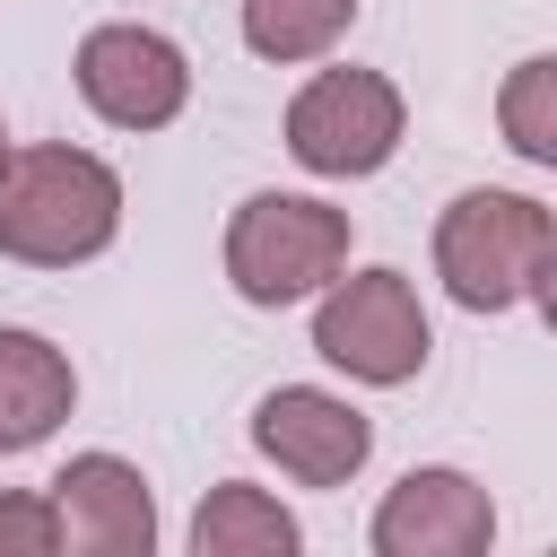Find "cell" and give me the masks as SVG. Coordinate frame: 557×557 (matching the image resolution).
Masks as SVG:
<instances>
[{
	"mask_svg": "<svg viewBox=\"0 0 557 557\" xmlns=\"http://www.w3.org/2000/svg\"><path fill=\"white\" fill-rule=\"evenodd\" d=\"M191 548H200V557H287V548H296V513H287L278 496L226 479V487L200 496V513H191Z\"/></svg>",
	"mask_w": 557,
	"mask_h": 557,
	"instance_id": "11",
	"label": "cell"
},
{
	"mask_svg": "<svg viewBox=\"0 0 557 557\" xmlns=\"http://www.w3.org/2000/svg\"><path fill=\"white\" fill-rule=\"evenodd\" d=\"M496 113H505V139H513L522 165H557V61H548V52H531V61L505 78Z\"/></svg>",
	"mask_w": 557,
	"mask_h": 557,
	"instance_id": "13",
	"label": "cell"
},
{
	"mask_svg": "<svg viewBox=\"0 0 557 557\" xmlns=\"http://www.w3.org/2000/svg\"><path fill=\"white\" fill-rule=\"evenodd\" d=\"M61 548L78 557H148L157 548V496L122 453H70L52 479Z\"/></svg>",
	"mask_w": 557,
	"mask_h": 557,
	"instance_id": "8",
	"label": "cell"
},
{
	"mask_svg": "<svg viewBox=\"0 0 557 557\" xmlns=\"http://www.w3.org/2000/svg\"><path fill=\"white\" fill-rule=\"evenodd\" d=\"M78 409V374L44 331L0 322V453H35L61 418Z\"/></svg>",
	"mask_w": 557,
	"mask_h": 557,
	"instance_id": "10",
	"label": "cell"
},
{
	"mask_svg": "<svg viewBox=\"0 0 557 557\" xmlns=\"http://www.w3.org/2000/svg\"><path fill=\"white\" fill-rule=\"evenodd\" d=\"M78 96H87V113L113 122V131H165V122L191 104V61H183L174 35L122 17V26H96V35L78 44Z\"/></svg>",
	"mask_w": 557,
	"mask_h": 557,
	"instance_id": "6",
	"label": "cell"
},
{
	"mask_svg": "<svg viewBox=\"0 0 557 557\" xmlns=\"http://www.w3.org/2000/svg\"><path fill=\"white\" fill-rule=\"evenodd\" d=\"M496 540V505L470 470H409L374 505V557H479Z\"/></svg>",
	"mask_w": 557,
	"mask_h": 557,
	"instance_id": "9",
	"label": "cell"
},
{
	"mask_svg": "<svg viewBox=\"0 0 557 557\" xmlns=\"http://www.w3.org/2000/svg\"><path fill=\"white\" fill-rule=\"evenodd\" d=\"M348 17H357V0H244V44L278 70H296V61H322L348 35Z\"/></svg>",
	"mask_w": 557,
	"mask_h": 557,
	"instance_id": "12",
	"label": "cell"
},
{
	"mask_svg": "<svg viewBox=\"0 0 557 557\" xmlns=\"http://www.w3.org/2000/svg\"><path fill=\"white\" fill-rule=\"evenodd\" d=\"M348 270V209L305 200V191H252L226 218V278L244 305L278 313L296 296H322Z\"/></svg>",
	"mask_w": 557,
	"mask_h": 557,
	"instance_id": "3",
	"label": "cell"
},
{
	"mask_svg": "<svg viewBox=\"0 0 557 557\" xmlns=\"http://www.w3.org/2000/svg\"><path fill=\"white\" fill-rule=\"evenodd\" d=\"M122 235V174L70 139L0 157V252L26 270H78Z\"/></svg>",
	"mask_w": 557,
	"mask_h": 557,
	"instance_id": "1",
	"label": "cell"
},
{
	"mask_svg": "<svg viewBox=\"0 0 557 557\" xmlns=\"http://www.w3.org/2000/svg\"><path fill=\"white\" fill-rule=\"evenodd\" d=\"M409 131V104L383 70H313L287 104V157L322 183H348V174H383L392 148Z\"/></svg>",
	"mask_w": 557,
	"mask_h": 557,
	"instance_id": "5",
	"label": "cell"
},
{
	"mask_svg": "<svg viewBox=\"0 0 557 557\" xmlns=\"http://www.w3.org/2000/svg\"><path fill=\"white\" fill-rule=\"evenodd\" d=\"M0 157H9V131H0Z\"/></svg>",
	"mask_w": 557,
	"mask_h": 557,
	"instance_id": "15",
	"label": "cell"
},
{
	"mask_svg": "<svg viewBox=\"0 0 557 557\" xmlns=\"http://www.w3.org/2000/svg\"><path fill=\"white\" fill-rule=\"evenodd\" d=\"M548 270H557V218L531 191H461L435 218V278L470 313L548 305Z\"/></svg>",
	"mask_w": 557,
	"mask_h": 557,
	"instance_id": "2",
	"label": "cell"
},
{
	"mask_svg": "<svg viewBox=\"0 0 557 557\" xmlns=\"http://www.w3.org/2000/svg\"><path fill=\"white\" fill-rule=\"evenodd\" d=\"M0 557H61L52 496H0Z\"/></svg>",
	"mask_w": 557,
	"mask_h": 557,
	"instance_id": "14",
	"label": "cell"
},
{
	"mask_svg": "<svg viewBox=\"0 0 557 557\" xmlns=\"http://www.w3.org/2000/svg\"><path fill=\"white\" fill-rule=\"evenodd\" d=\"M426 348H435V331L400 270H357V278L339 270L313 305V357H331L348 383H374V392L418 383Z\"/></svg>",
	"mask_w": 557,
	"mask_h": 557,
	"instance_id": "4",
	"label": "cell"
},
{
	"mask_svg": "<svg viewBox=\"0 0 557 557\" xmlns=\"http://www.w3.org/2000/svg\"><path fill=\"white\" fill-rule=\"evenodd\" d=\"M252 444L296 479V487H348L374 453V418L322 383H278L252 409Z\"/></svg>",
	"mask_w": 557,
	"mask_h": 557,
	"instance_id": "7",
	"label": "cell"
}]
</instances>
